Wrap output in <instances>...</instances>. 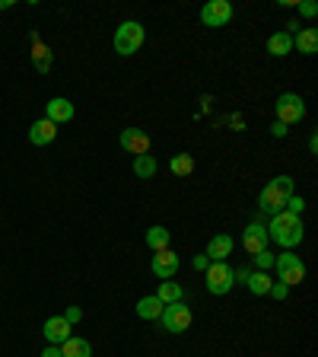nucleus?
<instances>
[{"label": "nucleus", "mask_w": 318, "mask_h": 357, "mask_svg": "<svg viewBox=\"0 0 318 357\" xmlns=\"http://www.w3.org/2000/svg\"><path fill=\"white\" fill-rule=\"evenodd\" d=\"M264 230H267V239H274V243L283 245L287 252L293 249V245L303 243V236H305L303 220H299L296 214H289V211H280V214H274Z\"/></svg>", "instance_id": "nucleus-1"}, {"label": "nucleus", "mask_w": 318, "mask_h": 357, "mask_svg": "<svg viewBox=\"0 0 318 357\" xmlns=\"http://www.w3.org/2000/svg\"><path fill=\"white\" fill-rule=\"evenodd\" d=\"M293 195V178L289 176H277L274 182H267L264 192L258 195V208L264 211V214H280L283 208H287V198Z\"/></svg>", "instance_id": "nucleus-2"}, {"label": "nucleus", "mask_w": 318, "mask_h": 357, "mask_svg": "<svg viewBox=\"0 0 318 357\" xmlns=\"http://www.w3.org/2000/svg\"><path fill=\"white\" fill-rule=\"evenodd\" d=\"M143 38H147V29H143L141 22H134V20L121 22L118 32H115V52H118L121 58H131V54L141 52Z\"/></svg>", "instance_id": "nucleus-3"}, {"label": "nucleus", "mask_w": 318, "mask_h": 357, "mask_svg": "<svg viewBox=\"0 0 318 357\" xmlns=\"http://www.w3.org/2000/svg\"><path fill=\"white\" fill-rule=\"evenodd\" d=\"M191 319H194L191 306H185L182 300H178V303H166L163 306L159 326H163L166 332H172V335H182V332H188V328H191Z\"/></svg>", "instance_id": "nucleus-4"}, {"label": "nucleus", "mask_w": 318, "mask_h": 357, "mask_svg": "<svg viewBox=\"0 0 318 357\" xmlns=\"http://www.w3.org/2000/svg\"><path fill=\"white\" fill-rule=\"evenodd\" d=\"M274 268H277V281L287 284V287H296V284H303V278H305L303 259H299V255H293V252L277 255V259H274Z\"/></svg>", "instance_id": "nucleus-5"}, {"label": "nucleus", "mask_w": 318, "mask_h": 357, "mask_svg": "<svg viewBox=\"0 0 318 357\" xmlns=\"http://www.w3.org/2000/svg\"><path fill=\"white\" fill-rule=\"evenodd\" d=\"M232 284H236V271H232L226 261H210L207 265V290L214 297H223L230 294Z\"/></svg>", "instance_id": "nucleus-6"}, {"label": "nucleus", "mask_w": 318, "mask_h": 357, "mask_svg": "<svg viewBox=\"0 0 318 357\" xmlns=\"http://www.w3.org/2000/svg\"><path fill=\"white\" fill-rule=\"evenodd\" d=\"M274 112H277V121H280V125H296V121L305 119V102L296 93H280L274 102Z\"/></svg>", "instance_id": "nucleus-7"}, {"label": "nucleus", "mask_w": 318, "mask_h": 357, "mask_svg": "<svg viewBox=\"0 0 318 357\" xmlns=\"http://www.w3.org/2000/svg\"><path fill=\"white\" fill-rule=\"evenodd\" d=\"M232 20V3L230 0H207L204 7H200V22L210 26V29H220L226 22Z\"/></svg>", "instance_id": "nucleus-8"}, {"label": "nucleus", "mask_w": 318, "mask_h": 357, "mask_svg": "<svg viewBox=\"0 0 318 357\" xmlns=\"http://www.w3.org/2000/svg\"><path fill=\"white\" fill-rule=\"evenodd\" d=\"M267 230L261 227V223H248L245 227V233H242V245H245V252L248 255H258V252H264L267 249Z\"/></svg>", "instance_id": "nucleus-9"}, {"label": "nucleus", "mask_w": 318, "mask_h": 357, "mask_svg": "<svg viewBox=\"0 0 318 357\" xmlns=\"http://www.w3.org/2000/svg\"><path fill=\"white\" fill-rule=\"evenodd\" d=\"M153 275L156 278H163V281H172L175 278V271H178V255L172 252V249H159V252L153 255Z\"/></svg>", "instance_id": "nucleus-10"}, {"label": "nucleus", "mask_w": 318, "mask_h": 357, "mask_svg": "<svg viewBox=\"0 0 318 357\" xmlns=\"http://www.w3.org/2000/svg\"><path fill=\"white\" fill-rule=\"evenodd\" d=\"M121 147H125L127 153H134V156L150 153V137H147V131H141V128H125V131H121Z\"/></svg>", "instance_id": "nucleus-11"}, {"label": "nucleus", "mask_w": 318, "mask_h": 357, "mask_svg": "<svg viewBox=\"0 0 318 357\" xmlns=\"http://www.w3.org/2000/svg\"><path fill=\"white\" fill-rule=\"evenodd\" d=\"M45 119L54 121V125H67V121L74 119V102L64 96H54L51 102L45 105Z\"/></svg>", "instance_id": "nucleus-12"}, {"label": "nucleus", "mask_w": 318, "mask_h": 357, "mask_svg": "<svg viewBox=\"0 0 318 357\" xmlns=\"http://www.w3.org/2000/svg\"><path fill=\"white\" fill-rule=\"evenodd\" d=\"M54 137H58V125H54V121H48V119L32 121V128H29V141L35 144V147H45V144H51Z\"/></svg>", "instance_id": "nucleus-13"}, {"label": "nucleus", "mask_w": 318, "mask_h": 357, "mask_svg": "<svg viewBox=\"0 0 318 357\" xmlns=\"http://www.w3.org/2000/svg\"><path fill=\"white\" fill-rule=\"evenodd\" d=\"M45 338L51 344H64L70 338V322L64 316H51V319H45Z\"/></svg>", "instance_id": "nucleus-14"}, {"label": "nucleus", "mask_w": 318, "mask_h": 357, "mask_svg": "<svg viewBox=\"0 0 318 357\" xmlns=\"http://www.w3.org/2000/svg\"><path fill=\"white\" fill-rule=\"evenodd\" d=\"M232 245H236V243H232V236L220 233V236H214L207 243V252H204V255H207L210 261H226V255L232 252Z\"/></svg>", "instance_id": "nucleus-15"}, {"label": "nucleus", "mask_w": 318, "mask_h": 357, "mask_svg": "<svg viewBox=\"0 0 318 357\" xmlns=\"http://www.w3.org/2000/svg\"><path fill=\"white\" fill-rule=\"evenodd\" d=\"M242 284L252 290L255 297H264V294H271V284H274V281L267 278V271H245Z\"/></svg>", "instance_id": "nucleus-16"}, {"label": "nucleus", "mask_w": 318, "mask_h": 357, "mask_svg": "<svg viewBox=\"0 0 318 357\" xmlns=\"http://www.w3.org/2000/svg\"><path fill=\"white\" fill-rule=\"evenodd\" d=\"M163 300L156 297H141L137 300V316H141V319H147V322H159V316H163Z\"/></svg>", "instance_id": "nucleus-17"}, {"label": "nucleus", "mask_w": 318, "mask_h": 357, "mask_svg": "<svg viewBox=\"0 0 318 357\" xmlns=\"http://www.w3.org/2000/svg\"><path fill=\"white\" fill-rule=\"evenodd\" d=\"M293 48H296V52H303V54H315L318 52V29H315V26L296 32V36H293Z\"/></svg>", "instance_id": "nucleus-18"}, {"label": "nucleus", "mask_w": 318, "mask_h": 357, "mask_svg": "<svg viewBox=\"0 0 318 357\" xmlns=\"http://www.w3.org/2000/svg\"><path fill=\"white\" fill-rule=\"evenodd\" d=\"M61 354L64 357H93V344L86 342V338H67L64 344H61Z\"/></svg>", "instance_id": "nucleus-19"}, {"label": "nucleus", "mask_w": 318, "mask_h": 357, "mask_svg": "<svg viewBox=\"0 0 318 357\" xmlns=\"http://www.w3.org/2000/svg\"><path fill=\"white\" fill-rule=\"evenodd\" d=\"M267 52L274 54V58L289 54V52H293V36H289V32H274V36L267 38Z\"/></svg>", "instance_id": "nucleus-20"}, {"label": "nucleus", "mask_w": 318, "mask_h": 357, "mask_svg": "<svg viewBox=\"0 0 318 357\" xmlns=\"http://www.w3.org/2000/svg\"><path fill=\"white\" fill-rule=\"evenodd\" d=\"M32 64H35V70L48 74V70H51V48L42 45V42H35V48H32Z\"/></svg>", "instance_id": "nucleus-21"}, {"label": "nucleus", "mask_w": 318, "mask_h": 357, "mask_svg": "<svg viewBox=\"0 0 318 357\" xmlns=\"http://www.w3.org/2000/svg\"><path fill=\"white\" fill-rule=\"evenodd\" d=\"M169 230L166 227H150L147 230V245L153 249V252H159V249H169Z\"/></svg>", "instance_id": "nucleus-22"}, {"label": "nucleus", "mask_w": 318, "mask_h": 357, "mask_svg": "<svg viewBox=\"0 0 318 357\" xmlns=\"http://www.w3.org/2000/svg\"><path fill=\"white\" fill-rule=\"evenodd\" d=\"M169 169H172V176H191V172H194V156H191V153L172 156Z\"/></svg>", "instance_id": "nucleus-23"}, {"label": "nucleus", "mask_w": 318, "mask_h": 357, "mask_svg": "<svg viewBox=\"0 0 318 357\" xmlns=\"http://www.w3.org/2000/svg\"><path fill=\"white\" fill-rule=\"evenodd\" d=\"M134 172H137V178H153V172H156V160H153L150 153L134 156Z\"/></svg>", "instance_id": "nucleus-24"}, {"label": "nucleus", "mask_w": 318, "mask_h": 357, "mask_svg": "<svg viewBox=\"0 0 318 357\" xmlns=\"http://www.w3.org/2000/svg\"><path fill=\"white\" fill-rule=\"evenodd\" d=\"M156 297L163 300V303H178V300L185 297V294H182V287H178L175 281H163V284H159V294H156Z\"/></svg>", "instance_id": "nucleus-25"}, {"label": "nucleus", "mask_w": 318, "mask_h": 357, "mask_svg": "<svg viewBox=\"0 0 318 357\" xmlns=\"http://www.w3.org/2000/svg\"><path fill=\"white\" fill-rule=\"evenodd\" d=\"M283 211H289V214H303V211H305V201L303 198H299V195H289V198H287V208H283Z\"/></svg>", "instance_id": "nucleus-26"}, {"label": "nucleus", "mask_w": 318, "mask_h": 357, "mask_svg": "<svg viewBox=\"0 0 318 357\" xmlns=\"http://www.w3.org/2000/svg\"><path fill=\"white\" fill-rule=\"evenodd\" d=\"M255 265H258V271H267V268L274 265V252H271V249L258 252V255H255Z\"/></svg>", "instance_id": "nucleus-27"}, {"label": "nucleus", "mask_w": 318, "mask_h": 357, "mask_svg": "<svg viewBox=\"0 0 318 357\" xmlns=\"http://www.w3.org/2000/svg\"><path fill=\"white\" fill-rule=\"evenodd\" d=\"M64 319L70 322V326H74V322H80V319H83V310H80V306H70V310L64 312Z\"/></svg>", "instance_id": "nucleus-28"}, {"label": "nucleus", "mask_w": 318, "mask_h": 357, "mask_svg": "<svg viewBox=\"0 0 318 357\" xmlns=\"http://www.w3.org/2000/svg\"><path fill=\"white\" fill-rule=\"evenodd\" d=\"M271 294H274V297H277V300H287L289 287H287V284H280V281H277V284H271Z\"/></svg>", "instance_id": "nucleus-29"}, {"label": "nucleus", "mask_w": 318, "mask_h": 357, "mask_svg": "<svg viewBox=\"0 0 318 357\" xmlns=\"http://www.w3.org/2000/svg\"><path fill=\"white\" fill-rule=\"evenodd\" d=\"M299 13H303V16H309V20H312V16L318 13V7H315V3H312V0H305V3H299Z\"/></svg>", "instance_id": "nucleus-30"}, {"label": "nucleus", "mask_w": 318, "mask_h": 357, "mask_svg": "<svg viewBox=\"0 0 318 357\" xmlns=\"http://www.w3.org/2000/svg\"><path fill=\"white\" fill-rule=\"evenodd\" d=\"M191 265H194V271H207L210 259H207V255H194V261H191Z\"/></svg>", "instance_id": "nucleus-31"}, {"label": "nucleus", "mask_w": 318, "mask_h": 357, "mask_svg": "<svg viewBox=\"0 0 318 357\" xmlns=\"http://www.w3.org/2000/svg\"><path fill=\"white\" fill-rule=\"evenodd\" d=\"M42 357H64L61 354V344H48V348L42 351Z\"/></svg>", "instance_id": "nucleus-32"}, {"label": "nucleus", "mask_w": 318, "mask_h": 357, "mask_svg": "<svg viewBox=\"0 0 318 357\" xmlns=\"http://www.w3.org/2000/svg\"><path fill=\"white\" fill-rule=\"evenodd\" d=\"M271 131H274L277 137H283V134H287V125H280V121H274V128H271Z\"/></svg>", "instance_id": "nucleus-33"}]
</instances>
